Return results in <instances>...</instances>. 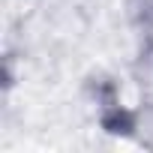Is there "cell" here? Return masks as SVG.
I'll list each match as a JSON object with an SVG mask.
<instances>
[{"mask_svg": "<svg viewBox=\"0 0 153 153\" xmlns=\"http://www.w3.org/2000/svg\"><path fill=\"white\" fill-rule=\"evenodd\" d=\"M129 21L141 42V54L153 60V0H129Z\"/></svg>", "mask_w": 153, "mask_h": 153, "instance_id": "2", "label": "cell"}, {"mask_svg": "<svg viewBox=\"0 0 153 153\" xmlns=\"http://www.w3.org/2000/svg\"><path fill=\"white\" fill-rule=\"evenodd\" d=\"M126 132L135 135V141L147 150H153V96H144L129 114H126Z\"/></svg>", "mask_w": 153, "mask_h": 153, "instance_id": "1", "label": "cell"}]
</instances>
